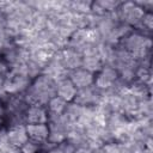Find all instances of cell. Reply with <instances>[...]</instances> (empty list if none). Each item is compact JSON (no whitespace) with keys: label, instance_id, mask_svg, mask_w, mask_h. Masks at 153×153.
<instances>
[{"label":"cell","instance_id":"1","mask_svg":"<svg viewBox=\"0 0 153 153\" xmlns=\"http://www.w3.org/2000/svg\"><path fill=\"white\" fill-rule=\"evenodd\" d=\"M121 17L124 22L129 23V24H137L142 20L143 18V8L134 2H126L122 5L121 10Z\"/></svg>","mask_w":153,"mask_h":153},{"label":"cell","instance_id":"2","mask_svg":"<svg viewBox=\"0 0 153 153\" xmlns=\"http://www.w3.org/2000/svg\"><path fill=\"white\" fill-rule=\"evenodd\" d=\"M118 78V73L115 68L112 67H104V68H100V71L98 72L97 76H94V86L97 88H100V90H105V88H109L112 86V84L117 80Z\"/></svg>","mask_w":153,"mask_h":153},{"label":"cell","instance_id":"3","mask_svg":"<svg viewBox=\"0 0 153 153\" xmlns=\"http://www.w3.org/2000/svg\"><path fill=\"white\" fill-rule=\"evenodd\" d=\"M25 120L27 124H47L49 121L48 110L42 105H30L25 111Z\"/></svg>","mask_w":153,"mask_h":153},{"label":"cell","instance_id":"4","mask_svg":"<svg viewBox=\"0 0 153 153\" xmlns=\"http://www.w3.org/2000/svg\"><path fill=\"white\" fill-rule=\"evenodd\" d=\"M69 79L73 82V85L76 87V90H82V88L91 87V85L94 81V75L93 73L84 68H76L72 72Z\"/></svg>","mask_w":153,"mask_h":153},{"label":"cell","instance_id":"5","mask_svg":"<svg viewBox=\"0 0 153 153\" xmlns=\"http://www.w3.org/2000/svg\"><path fill=\"white\" fill-rule=\"evenodd\" d=\"M78 90L71 81V79H62L56 84V96L63 99L66 103L73 102L76 97Z\"/></svg>","mask_w":153,"mask_h":153},{"label":"cell","instance_id":"6","mask_svg":"<svg viewBox=\"0 0 153 153\" xmlns=\"http://www.w3.org/2000/svg\"><path fill=\"white\" fill-rule=\"evenodd\" d=\"M26 133L29 140L41 143L48 140L49 137V126L47 124H26Z\"/></svg>","mask_w":153,"mask_h":153},{"label":"cell","instance_id":"7","mask_svg":"<svg viewBox=\"0 0 153 153\" xmlns=\"http://www.w3.org/2000/svg\"><path fill=\"white\" fill-rule=\"evenodd\" d=\"M7 139H8V142L14 147H22L23 145H25L29 141L25 126L17 124L16 127L11 128L7 133Z\"/></svg>","mask_w":153,"mask_h":153},{"label":"cell","instance_id":"8","mask_svg":"<svg viewBox=\"0 0 153 153\" xmlns=\"http://www.w3.org/2000/svg\"><path fill=\"white\" fill-rule=\"evenodd\" d=\"M81 59L80 55L73 50H65L63 54H62V57H61V65L65 67V68H69V69H76V68H80L81 66Z\"/></svg>","mask_w":153,"mask_h":153},{"label":"cell","instance_id":"9","mask_svg":"<svg viewBox=\"0 0 153 153\" xmlns=\"http://www.w3.org/2000/svg\"><path fill=\"white\" fill-rule=\"evenodd\" d=\"M47 106H48V111L51 115L57 117V116H62V114H65V111L67 109V103L63 99H61L60 97L54 96L48 100Z\"/></svg>","mask_w":153,"mask_h":153},{"label":"cell","instance_id":"10","mask_svg":"<svg viewBox=\"0 0 153 153\" xmlns=\"http://www.w3.org/2000/svg\"><path fill=\"white\" fill-rule=\"evenodd\" d=\"M127 48L130 51L139 53L145 49V37L139 35H131L127 39Z\"/></svg>","mask_w":153,"mask_h":153},{"label":"cell","instance_id":"11","mask_svg":"<svg viewBox=\"0 0 153 153\" xmlns=\"http://www.w3.org/2000/svg\"><path fill=\"white\" fill-rule=\"evenodd\" d=\"M20 152L22 153H39L41 149H39V146L37 142H33L31 140H29L25 145H23L20 147Z\"/></svg>","mask_w":153,"mask_h":153},{"label":"cell","instance_id":"12","mask_svg":"<svg viewBox=\"0 0 153 153\" xmlns=\"http://www.w3.org/2000/svg\"><path fill=\"white\" fill-rule=\"evenodd\" d=\"M141 22L143 23L145 26H147L148 29H151V27H152V14H151V13L143 14V18H142Z\"/></svg>","mask_w":153,"mask_h":153},{"label":"cell","instance_id":"13","mask_svg":"<svg viewBox=\"0 0 153 153\" xmlns=\"http://www.w3.org/2000/svg\"><path fill=\"white\" fill-rule=\"evenodd\" d=\"M49 153H65V151L61 148V147H56V148H53L49 151Z\"/></svg>","mask_w":153,"mask_h":153},{"label":"cell","instance_id":"14","mask_svg":"<svg viewBox=\"0 0 153 153\" xmlns=\"http://www.w3.org/2000/svg\"><path fill=\"white\" fill-rule=\"evenodd\" d=\"M74 153H91V152H90V151H87V149H85V148H80V149L75 151Z\"/></svg>","mask_w":153,"mask_h":153},{"label":"cell","instance_id":"15","mask_svg":"<svg viewBox=\"0 0 153 153\" xmlns=\"http://www.w3.org/2000/svg\"><path fill=\"white\" fill-rule=\"evenodd\" d=\"M4 115V106H2V104L0 103V117Z\"/></svg>","mask_w":153,"mask_h":153}]
</instances>
